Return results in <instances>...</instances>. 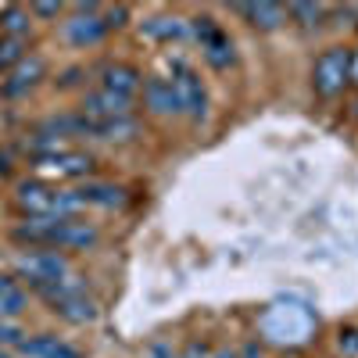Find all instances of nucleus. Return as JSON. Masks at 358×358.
Wrapping results in <instances>:
<instances>
[{
    "mask_svg": "<svg viewBox=\"0 0 358 358\" xmlns=\"http://www.w3.org/2000/svg\"><path fill=\"white\" fill-rule=\"evenodd\" d=\"M143 33L155 40H179V36H187V25L179 18H151L143 25Z\"/></svg>",
    "mask_w": 358,
    "mask_h": 358,
    "instance_id": "nucleus-18",
    "label": "nucleus"
},
{
    "mask_svg": "<svg viewBox=\"0 0 358 358\" xmlns=\"http://www.w3.org/2000/svg\"><path fill=\"white\" fill-rule=\"evenodd\" d=\"M143 97H147V108H151L155 115L183 111V108H179V97H176V86L169 79H147L143 83Z\"/></svg>",
    "mask_w": 358,
    "mask_h": 358,
    "instance_id": "nucleus-10",
    "label": "nucleus"
},
{
    "mask_svg": "<svg viewBox=\"0 0 358 358\" xmlns=\"http://www.w3.org/2000/svg\"><path fill=\"white\" fill-rule=\"evenodd\" d=\"M36 165L43 172H57V176L76 179V176H86L94 162H90V155H83V151H62V147H50V151L36 155Z\"/></svg>",
    "mask_w": 358,
    "mask_h": 358,
    "instance_id": "nucleus-7",
    "label": "nucleus"
},
{
    "mask_svg": "<svg viewBox=\"0 0 358 358\" xmlns=\"http://www.w3.org/2000/svg\"><path fill=\"white\" fill-rule=\"evenodd\" d=\"M43 76V62L40 57H22V62L15 65V72H11V79L4 83V94H22V90H29L36 79Z\"/></svg>",
    "mask_w": 358,
    "mask_h": 358,
    "instance_id": "nucleus-14",
    "label": "nucleus"
},
{
    "mask_svg": "<svg viewBox=\"0 0 358 358\" xmlns=\"http://www.w3.org/2000/svg\"><path fill=\"white\" fill-rule=\"evenodd\" d=\"M0 29L8 33V40H22L29 33V15L22 8H8V11H0Z\"/></svg>",
    "mask_w": 358,
    "mask_h": 358,
    "instance_id": "nucleus-19",
    "label": "nucleus"
},
{
    "mask_svg": "<svg viewBox=\"0 0 358 358\" xmlns=\"http://www.w3.org/2000/svg\"><path fill=\"white\" fill-rule=\"evenodd\" d=\"M18 241L47 244V248H90L97 241V229L76 219H33L15 229Z\"/></svg>",
    "mask_w": 358,
    "mask_h": 358,
    "instance_id": "nucleus-1",
    "label": "nucleus"
},
{
    "mask_svg": "<svg viewBox=\"0 0 358 358\" xmlns=\"http://www.w3.org/2000/svg\"><path fill=\"white\" fill-rule=\"evenodd\" d=\"M236 358H262V351H258V344H244Z\"/></svg>",
    "mask_w": 358,
    "mask_h": 358,
    "instance_id": "nucleus-24",
    "label": "nucleus"
},
{
    "mask_svg": "<svg viewBox=\"0 0 358 358\" xmlns=\"http://www.w3.org/2000/svg\"><path fill=\"white\" fill-rule=\"evenodd\" d=\"M22 62V40H0V69Z\"/></svg>",
    "mask_w": 358,
    "mask_h": 358,
    "instance_id": "nucleus-20",
    "label": "nucleus"
},
{
    "mask_svg": "<svg viewBox=\"0 0 358 358\" xmlns=\"http://www.w3.org/2000/svg\"><path fill=\"white\" fill-rule=\"evenodd\" d=\"M18 204L33 219H72L76 208H83V197H79V190H54L43 183H22Z\"/></svg>",
    "mask_w": 358,
    "mask_h": 358,
    "instance_id": "nucleus-2",
    "label": "nucleus"
},
{
    "mask_svg": "<svg viewBox=\"0 0 358 358\" xmlns=\"http://www.w3.org/2000/svg\"><path fill=\"white\" fill-rule=\"evenodd\" d=\"M18 312H25V290L11 276H0V315H18Z\"/></svg>",
    "mask_w": 358,
    "mask_h": 358,
    "instance_id": "nucleus-16",
    "label": "nucleus"
},
{
    "mask_svg": "<svg viewBox=\"0 0 358 358\" xmlns=\"http://www.w3.org/2000/svg\"><path fill=\"white\" fill-rule=\"evenodd\" d=\"M18 273L29 276L33 287H47V283H62L69 276V262L54 251H36V255L18 258Z\"/></svg>",
    "mask_w": 358,
    "mask_h": 358,
    "instance_id": "nucleus-5",
    "label": "nucleus"
},
{
    "mask_svg": "<svg viewBox=\"0 0 358 358\" xmlns=\"http://www.w3.org/2000/svg\"><path fill=\"white\" fill-rule=\"evenodd\" d=\"M104 33H108V25H104V18L94 15V8H83V11L69 22V36H72V43H97Z\"/></svg>",
    "mask_w": 358,
    "mask_h": 358,
    "instance_id": "nucleus-11",
    "label": "nucleus"
},
{
    "mask_svg": "<svg viewBox=\"0 0 358 358\" xmlns=\"http://www.w3.org/2000/svg\"><path fill=\"white\" fill-rule=\"evenodd\" d=\"M236 11H241L251 25H258V29H280L283 25V8L280 4H265L262 0V4H241Z\"/></svg>",
    "mask_w": 358,
    "mask_h": 358,
    "instance_id": "nucleus-15",
    "label": "nucleus"
},
{
    "mask_svg": "<svg viewBox=\"0 0 358 358\" xmlns=\"http://www.w3.org/2000/svg\"><path fill=\"white\" fill-rule=\"evenodd\" d=\"M36 15H43V18H54V15H57V4H36Z\"/></svg>",
    "mask_w": 358,
    "mask_h": 358,
    "instance_id": "nucleus-25",
    "label": "nucleus"
},
{
    "mask_svg": "<svg viewBox=\"0 0 358 358\" xmlns=\"http://www.w3.org/2000/svg\"><path fill=\"white\" fill-rule=\"evenodd\" d=\"M348 79H351V50L334 47L315 62V90L322 97H337Z\"/></svg>",
    "mask_w": 358,
    "mask_h": 358,
    "instance_id": "nucleus-4",
    "label": "nucleus"
},
{
    "mask_svg": "<svg viewBox=\"0 0 358 358\" xmlns=\"http://www.w3.org/2000/svg\"><path fill=\"white\" fill-rule=\"evenodd\" d=\"M208 358H236V355H229V351H219V355H208Z\"/></svg>",
    "mask_w": 358,
    "mask_h": 358,
    "instance_id": "nucleus-27",
    "label": "nucleus"
},
{
    "mask_svg": "<svg viewBox=\"0 0 358 358\" xmlns=\"http://www.w3.org/2000/svg\"><path fill=\"white\" fill-rule=\"evenodd\" d=\"M15 341H18V330H15V326L0 322V344H15Z\"/></svg>",
    "mask_w": 358,
    "mask_h": 358,
    "instance_id": "nucleus-22",
    "label": "nucleus"
},
{
    "mask_svg": "<svg viewBox=\"0 0 358 358\" xmlns=\"http://www.w3.org/2000/svg\"><path fill=\"white\" fill-rule=\"evenodd\" d=\"M140 72L136 69H129V65H108L104 69V90H111V94H118V97H129L133 101V94L140 90Z\"/></svg>",
    "mask_w": 358,
    "mask_h": 358,
    "instance_id": "nucleus-12",
    "label": "nucleus"
},
{
    "mask_svg": "<svg viewBox=\"0 0 358 358\" xmlns=\"http://www.w3.org/2000/svg\"><path fill=\"white\" fill-rule=\"evenodd\" d=\"M129 108H133L129 97H118L104 86L94 90V94H86V104H83L86 118H94V122H104V118H129Z\"/></svg>",
    "mask_w": 358,
    "mask_h": 358,
    "instance_id": "nucleus-9",
    "label": "nucleus"
},
{
    "mask_svg": "<svg viewBox=\"0 0 358 358\" xmlns=\"http://www.w3.org/2000/svg\"><path fill=\"white\" fill-rule=\"evenodd\" d=\"M18 348H22V355H29V358H79L76 348L62 344L57 337H33V341H22Z\"/></svg>",
    "mask_w": 358,
    "mask_h": 358,
    "instance_id": "nucleus-13",
    "label": "nucleus"
},
{
    "mask_svg": "<svg viewBox=\"0 0 358 358\" xmlns=\"http://www.w3.org/2000/svg\"><path fill=\"white\" fill-rule=\"evenodd\" d=\"M172 86H176L179 108H183L187 115H194V118H204V111H208V94H204V86H201L197 72L179 69V72H176V79H172Z\"/></svg>",
    "mask_w": 358,
    "mask_h": 358,
    "instance_id": "nucleus-8",
    "label": "nucleus"
},
{
    "mask_svg": "<svg viewBox=\"0 0 358 358\" xmlns=\"http://www.w3.org/2000/svg\"><path fill=\"white\" fill-rule=\"evenodd\" d=\"M79 197H83V204H104V208H115V204L126 201L122 190L108 187V183H86V187L79 190Z\"/></svg>",
    "mask_w": 358,
    "mask_h": 358,
    "instance_id": "nucleus-17",
    "label": "nucleus"
},
{
    "mask_svg": "<svg viewBox=\"0 0 358 358\" xmlns=\"http://www.w3.org/2000/svg\"><path fill=\"white\" fill-rule=\"evenodd\" d=\"M351 79H355V83H358V50H355V54H351Z\"/></svg>",
    "mask_w": 358,
    "mask_h": 358,
    "instance_id": "nucleus-26",
    "label": "nucleus"
},
{
    "mask_svg": "<svg viewBox=\"0 0 358 358\" xmlns=\"http://www.w3.org/2000/svg\"><path fill=\"white\" fill-rule=\"evenodd\" d=\"M290 15L301 18V25H315L322 18V8L319 4H290Z\"/></svg>",
    "mask_w": 358,
    "mask_h": 358,
    "instance_id": "nucleus-21",
    "label": "nucleus"
},
{
    "mask_svg": "<svg viewBox=\"0 0 358 358\" xmlns=\"http://www.w3.org/2000/svg\"><path fill=\"white\" fill-rule=\"evenodd\" d=\"M147 358H176V355H172V348H165V344H155Z\"/></svg>",
    "mask_w": 358,
    "mask_h": 358,
    "instance_id": "nucleus-23",
    "label": "nucleus"
},
{
    "mask_svg": "<svg viewBox=\"0 0 358 358\" xmlns=\"http://www.w3.org/2000/svg\"><path fill=\"white\" fill-rule=\"evenodd\" d=\"M194 33H197V40H201L204 57H208V62H212L215 69L233 65V43H229V36H226V33H219V25H215L212 18H197Z\"/></svg>",
    "mask_w": 358,
    "mask_h": 358,
    "instance_id": "nucleus-6",
    "label": "nucleus"
},
{
    "mask_svg": "<svg viewBox=\"0 0 358 358\" xmlns=\"http://www.w3.org/2000/svg\"><path fill=\"white\" fill-rule=\"evenodd\" d=\"M36 290L54 305V312L62 315V319H69V322H94L97 319L94 301H90V297L79 290V283H72V280L47 283V287H36Z\"/></svg>",
    "mask_w": 358,
    "mask_h": 358,
    "instance_id": "nucleus-3",
    "label": "nucleus"
}]
</instances>
